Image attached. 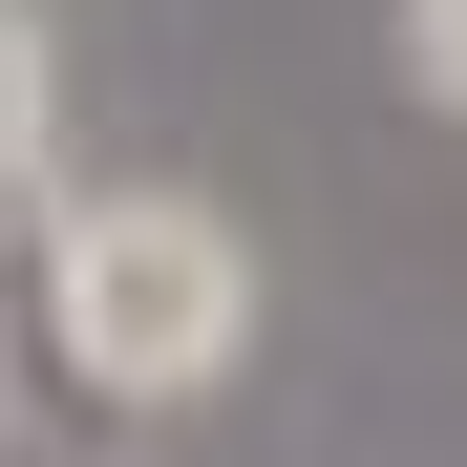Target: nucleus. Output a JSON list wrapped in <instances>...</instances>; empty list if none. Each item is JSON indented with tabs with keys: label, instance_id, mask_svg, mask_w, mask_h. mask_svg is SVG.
<instances>
[{
	"label": "nucleus",
	"instance_id": "obj_1",
	"mask_svg": "<svg viewBox=\"0 0 467 467\" xmlns=\"http://www.w3.org/2000/svg\"><path fill=\"white\" fill-rule=\"evenodd\" d=\"M234 319H255V276H234V234H213V213L128 192V213H86V234H64V361H86V382H128V404L213 382V361H234Z\"/></svg>",
	"mask_w": 467,
	"mask_h": 467
},
{
	"label": "nucleus",
	"instance_id": "obj_3",
	"mask_svg": "<svg viewBox=\"0 0 467 467\" xmlns=\"http://www.w3.org/2000/svg\"><path fill=\"white\" fill-rule=\"evenodd\" d=\"M404 43H425V86L467 107V0H425V22H404Z\"/></svg>",
	"mask_w": 467,
	"mask_h": 467
},
{
	"label": "nucleus",
	"instance_id": "obj_2",
	"mask_svg": "<svg viewBox=\"0 0 467 467\" xmlns=\"http://www.w3.org/2000/svg\"><path fill=\"white\" fill-rule=\"evenodd\" d=\"M22 128H43V43H22V0H0V192H22Z\"/></svg>",
	"mask_w": 467,
	"mask_h": 467
}]
</instances>
